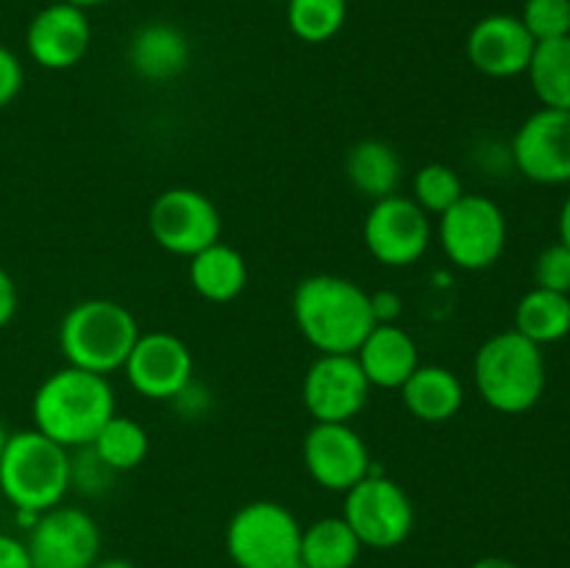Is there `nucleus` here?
Returning <instances> with one entry per match:
<instances>
[{
	"label": "nucleus",
	"instance_id": "c756f323",
	"mask_svg": "<svg viewBox=\"0 0 570 568\" xmlns=\"http://www.w3.org/2000/svg\"><path fill=\"white\" fill-rule=\"evenodd\" d=\"M76 454H70V488H76L78 493L98 496L104 493L111 484V471L104 460L92 451V445H81V449H72Z\"/></svg>",
	"mask_w": 570,
	"mask_h": 568
},
{
	"label": "nucleus",
	"instance_id": "bb28decb",
	"mask_svg": "<svg viewBox=\"0 0 570 568\" xmlns=\"http://www.w3.org/2000/svg\"><path fill=\"white\" fill-rule=\"evenodd\" d=\"M287 26L301 42L321 45L337 37L348 17V0H284Z\"/></svg>",
	"mask_w": 570,
	"mask_h": 568
},
{
	"label": "nucleus",
	"instance_id": "f3484780",
	"mask_svg": "<svg viewBox=\"0 0 570 568\" xmlns=\"http://www.w3.org/2000/svg\"><path fill=\"white\" fill-rule=\"evenodd\" d=\"M534 39L515 14H488L468 33V59L490 78H515L527 72Z\"/></svg>",
	"mask_w": 570,
	"mask_h": 568
},
{
	"label": "nucleus",
	"instance_id": "a878e982",
	"mask_svg": "<svg viewBox=\"0 0 570 568\" xmlns=\"http://www.w3.org/2000/svg\"><path fill=\"white\" fill-rule=\"evenodd\" d=\"M92 451L111 468L115 473L120 471H131L137 468L139 462L148 457L150 449V438L145 432L142 423H137L134 418L126 415H111L109 421L104 423L98 434H95Z\"/></svg>",
	"mask_w": 570,
	"mask_h": 568
},
{
	"label": "nucleus",
	"instance_id": "473e14b6",
	"mask_svg": "<svg viewBox=\"0 0 570 568\" xmlns=\"http://www.w3.org/2000/svg\"><path fill=\"white\" fill-rule=\"evenodd\" d=\"M0 568H33L26 540L0 532Z\"/></svg>",
	"mask_w": 570,
	"mask_h": 568
},
{
	"label": "nucleus",
	"instance_id": "f257e3e1",
	"mask_svg": "<svg viewBox=\"0 0 570 568\" xmlns=\"http://www.w3.org/2000/svg\"><path fill=\"white\" fill-rule=\"evenodd\" d=\"M293 317L301 337L321 354H356L376 326L371 293L334 273L301 278L293 293Z\"/></svg>",
	"mask_w": 570,
	"mask_h": 568
},
{
	"label": "nucleus",
	"instance_id": "cd10ccee",
	"mask_svg": "<svg viewBox=\"0 0 570 568\" xmlns=\"http://www.w3.org/2000/svg\"><path fill=\"white\" fill-rule=\"evenodd\" d=\"M462 195H465V187H462L460 173L449 165H440V161L423 165L412 182V200L426 215H443Z\"/></svg>",
	"mask_w": 570,
	"mask_h": 568
},
{
	"label": "nucleus",
	"instance_id": "dca6fc26",
	"mask_svg": "<svg viewBox=\"0 0 570 568\" xmlns=\"http://www.w3.org/2000/svg\"><path fill=\"white\" fill-rule=\"evenodd\" d=\"M92 42V26L87 11L56 0L33 14L26 31V48L31 61L45 70H70L87 56Z\"/></svg>",
	"mask_w": 570,
	"mask_h": 568
},
{
	"label": "nucleus",
	"instance_id": "20e7f679",
	"mask_svg": "<svg viewBox=\"0 0 570 568\" xmlns=\"http://www.w3.org/2000/svg\"><path fill=\"white\" fill-rule=\"evenodd\" d=\"M70 490V449L37 429L11 432L0 454V493L22 512H45Z\"/></svg>",
	"mask_w": 570,
	"mask_h": 568
},
{
	"label": "nucleus",
	"instance_id": "58836bf2",
	"mask_svg": "<svg viewBox=\"0 0 570 568\" xmlns=\"http://www.w3.org/2000/svg\"><path fill=\"white\" fill-rule=\"evenodd\" d=\"M65 3H72V6H78V9H92V6H104V3H109V0H65Z\"/></svg>",
	"mask_w": 570,
	"mask_h": 568
},
{
	"label": "nucleus",
	"instance_id": "2f4dec72",
	"mask_svg": "<svg viewBox=\"0 0 570 568\" xmlns=\"http://www.w3.org/2000/svg\"><path fill=\"white\" fill-rule=\"evenodd\" d=\"M22 81H26L22 61L17 59L14 50L0 45V109H6V106L20 95Z\"/></svg>",
	"mask_w": 570,
	"mask_h": 568
},
{
	"label": "nucleus",
	"instance_id": "2eb2a0df",
	"mask_svg": "<svg viewBox=\"0 0 570 568\" xmlns=\"http://www.w3.org/2000/svg\"><path fill=\"white\" fill-rule=\"evenodd\" d=\"M304 466L323 490L348 493L371 473V454L351 423H315L304 438Z\"/></svg>",
	"mask_w": 570,
	"mask_h": 568
},
{
	"label": "nucleus",
	"instance_id": "b1692460",
	"mask_svg": "<svg viewBox=\"0 0 570 568\" xmlns=\"http://www.w3.org/2000/svg\"><path fill=\"white\" fill-rule=\"evenodd\" d=\"M515 332L540 349L570 334V295L532 287L515 306Z\"/></svg>",
	"mask_w": 570,
	"mask_h": 568
},
{
	"label": "nucleus",
	"instance_id": "e433bc0d",
	"mask_svg": "<svg viewBox=\"0 0 570 568\" xmlns=\"http://www.w3.org/2000/svg\"><path fill=\"white\" fill-rule=\"evenodd\" d=\"M471 568H521V566L512 560H507V557H482V560L473 562Z\"/></svg>",
	"mask_w": 570,
	"mask_h": 568
},
{
	"label": "nucleus",
	"instance_id": "1a4fd4ad",
	"mask_svg": "<svg viewBox=\"0 0 570 568\" xmlns=\"http://www.w3.org/2000/svg\"><path fill=\"white\" fill-rule=\"evenodd\" d=\"M148 228L159 248L176 256H195L220 239L223 217L209 195L189 187H173L156 195L150 204Z\"/></svg>",
	"mask_w": 570,
	"mask_h": 568
},
{
	"label": "nucleus",
	"instance_id": "72a5a7b5",
	"mask_svg": "<svg viewBox=\"0 0 570 568\" xmlns=\"http://www.w3.org/2000/svg\"><path fill=\"white\" fill-rule=\"evenodd\" d=\"M371 306L376 323H395L401 315V295L395 290H376L371 293Z\"/></svg>",
	"mask_w": 570,
	"mask_h": 568
},
{
	"label": "nucleus",
	"instance_id": "39448f33",
	"mask_svg": "<svg viewBox=\"0 0 570 568\" xmlns=\"http://www.w3.org/2000/svg\"><path fill=\"white\" fill-rule=\"evenodd\" d=\"M137 337V317L128 306L109 298L78 301L59 323V349L67 365L100 376H109L126 365Z\"/></svg>",
	"mask_w": 570,
	"mask_h": 568
},
{
	"label": "nucleus",
	"instance_id": "9d476101",
	"mask_svg": "<svg viewBox=\"0 0 570 568\" xmlns=\"http://www.w3.org/2000/svg\"><path fill=\"white\" fill-rule=\"evenodd\" d=\"M362 239L373 259L382 265L410 267L432 243V221L415 200L395 193L373 200L362 226Z\"/></svg>",
	"mask_w": 570,
	"mask_h": 568
},
{
	"label": "nucleus",
	"instance_id": "7c9ffc66",
	"mask_svg": "<svg viewBox=\"0 0 570 568\" xmlns=\"http://www.w3.org/2000/svg\"><path fill=\"white\" fill-rule=\"evenodd\" d=\"M534 287L570 295V248L566 243H554L540 251L534 262Z\"/></svg>",
	"mask_w": 570,
	"mask_h": 568
},
{
	"label": "nucleus",
	"instance_id": "412c9836",
	"mask_svg": "<svg viewBox=\"0 0 570 568\" xmlns=\"http://www.w3.org/2000/svg\"><path fill=\"white\" fill-rule=\"evenodd\" d=\"M189 284L200 298L212 304H226L237 298L248 284V265L237 248L217 239L189 256Z\"/></svg>",
	"mask_w": 570,
	"mask_h": 568
},
{
	"label": "nucleus",
	"instance_id": "5701e85b",
	"mask_svg": "<svg viewBox=\"0 0 570 568\" xmlns=\"http://www.w3.org/2000/svg\"><path fill=\"white\" fill-rule=\"evenodd\" d=\"M362 543L343 516L317 518L301 532V562L306 568H354Z\"/></svg>",
	"mask_w": 570,
	"mask_h": 568
},
{
	"label": "nucleus",
	"instance_id": "4c0bfd02",
	"mask_svg": "<svg viewBox=\"0 0 570 568\" xmlns=\"http://www.w3.org/2000/svg\"><path fill=\"white\" fill-rule=\"evenodd\" d=\"M89 568H137V566L128 560H122V557H106V560H100L98 557V560H95Z\"/></svg>",
	"mask_w": 570,
	"mask_h": 568
},
{
	"label": "nucleus",
	"instance_id": "7ed1b4c3",
	"mask_svg": "<svg viewBox=\"0 0 570 568\" xmlns=\"http://www.w3.org/2000/svg\"><path fill=\"white\" fill-rule=\"evenodd\" d=\"M473 382L488 407L504 415H521L546 390L543 349L515 329L484 340L473 360Z\"/></svg>",
	"mask_w": 570,
	"mask_h": 568
},
{
	"label": "nucleus",
	"instance_id": "423d86ee",
	"mask_svg": "<svg viewBox=\"0 0 570 568\" xmlns=\"http://www.w3.org/2000/svg\"><path fill=\"white\" fill-rule=\"evenodd\" d=\"M304 527L278 501H250L226 527V551L237 568H289L301 560Z\"/></svg>",
	"mask_w": 570,
	"mask_h": 568
},
{
	"label": "nucleus",
	"instance_id": "0eeeda50",
	"mask_svg": "<svg viewBox=\"0 0 570 568\" xmlns=\"http://www.w3.org/2000/svg\"><path fill=\"white\" fill-rule=\"evenodd\" d=\"M440 245L462 271H488L507 248V217L488 195H462L440 215Z\"/></svg>",
	"mask_w": 570,
	"mask_h": 568
},
{
	"label": "nucleus",
	"instance_id": "c9c22d12",
	"mask_svg": "<svg viewBox=\"0 0 570 568\" xmlns=\"http://www.w3.org/2000/svg\"><path fill=\"white\" fill-rule=\"evenodd\" d=\"M560 243H566L570 248V195L560 209Z\"/></svg>",
	"mask_w": 570,
	"mask_h": 568
},
{
	"label": "nucleus",
	"instance_id": "6e6552de",
	"mask_svg": "<svg viewBox=\"0 0 570 568\" xmlns=\"http://www.w3.org/2000/svg\"><path fill=\"white\" fill-rule=\"evenodd\" d=\"M343 518L362 546L395 549L415 527V507L406 490L382 473H367L345 493Z\"/></svg>",
	"mask_w": 570,
	"mask_h": 568
},
{
	"label": "nucleus",
	"instance_id": "f8f14e48",
	"mask_svg": "<svg viewBox=\"0 0 570 568\" xmlns=\"http://www.w3.org/2000/svg\"><path fill=\"white\" fill-rule=\"evenodd\" d=\"M371 395L354 354H321L304 376V407L315 423H351Z\"/></svg>",
	"mask_w": 570,
	"mask_h": 568
},
{
	"label": "nucleus",
	"instance_id": "9b49d317",
	"mask_svg": "<svg viewBox=\"0 0 570 568\" xmlns=\"http://www.w3.org/2000/svg\"><path fill=\"white\" fill-rule=\"evenodd\" d=\"M33 568H89L100 557V529L81 507L56 505L28 529Z\"/></svg>",
	"mask_w": 570,
	"mask_h": 568
},
{
	"label": "nucleus",
	"instance_id": "aec40b11",
	"mask_svg": "<svg viewBox=\"0 0 570 568\" xmlns=\"http://www.w3.org/2000/svg\"><path fill=\"white\" fill-rule=\"evenodd\" d=\"M404 407L426 423L451 421L462 410L465 390L460 376L443 365H417L415 373L401 384Z\"/></svg>",
	"mask_w": 570,
	"mask_h": 568
},
{
	"label": "nucleus",
	"instance_id": "393cba45",
	"mask_svg": "<svg viewBox=\"0 0 570 568\" xmlns=\"http://www.w3.org/2000/svg\"><path fill=\"white\" fill-rule=\"evenodd\" d=\"M527 76L540 104L570 111V37L534 45Z\"/></svg>",
	"mask_w": 570,
	"mask_h": 568
},
{
	"label": "nucleus",
	"instance_id": "ddd939ff",
	"mask_svg": "<svg viewBox=\"0 0 570 568\" xmlns=\"http://www.w3.org/2000/svg\"><path fill=\"white\" fill-rule=\"evenodd\" d=\"M122 371L142 399L173 401L193 382V351L170 332H139Z\"/></svg>",
	"mask_w": 570,
	"mask_h": 568
},
{
	"label": "nucleus",
	"instance_id": "4be33fe9",
	"mask_svg": "<svg viewBox=\"0 0 570 568\" xmlns=\"http://www.w3.org/2000/svg\"><path fill=\"white\" fill-rule=\"evenodd\" d=\"M401 173H404V165H401L399 150L384 139H362L348 150V159H345V176L351 187L371 200L395 195Z\"/></svg>",
	"mask_w": 570,
	"mask_h": 568
},
{
	"label": "nucleus",
	"instance_id": "a19ab883",
	"mask_svg": "<svg viewBox=\"0 0 570 568\" xmlns=\"http://www.w3.org/2000/svg\"><path fill=\"white\" fill-rule=\"evenodd\" d=\"M289 568H306V566H304V562L298 560V562H295V566H289Z\"/></svg>",
	"mask_w": 570,
	"mask_h": 568
},
{
	"label": "nucleus",
	"instance_id": "f03ea898",
	"mask_svg": "<svg viewBox=\"0 0 570 568\" xmlns=\"http://www.w3.org/2000/svg\"><path fill=\"white\" fill-rule=\"evenodd\" d=\"M115 404L109 376L72 365L59 368L33 393V429L65 449H81L115 415Z\"/></svg>",
	"mask_w": 570,
	"mask_h": 568
},
{
	"label": "nucleus",
	"instance_id": "c85d7f7f",
	"mask_svg": "<svg viewBox=\"0 0 570 568\" xmlns=\"http://www.w3.org/2000/svg\"><path fill=\"white\" fill-rule=\"evenodd\" d=\"M521 22L534 42L570 37V0H527Z\"/></svg>",
	"mask_w": 570,
	"mask_h": 568
},
{
	"label": "nucleus",
	"instance_id": "f704fd0d",
	"mask_svg": "<svg viewBox=\"0 0 570 568\" xmlns=\"http://www.w3.org/2000/svg\"><path fill=\"white\" fill-rule=\"evenodd\" d=\"M17 304H20V295H17L14 278L0 265V329L9 326L11 317L17 315Z\"/></svg>",
	"mask_w": 570,
	"mask_h": 568
},
{
	"label": "nucleus",
	"instance_id": "a211bd4d",
	"mask_svg": "<svg viewBox=\"0 0 570 568\" xmlns=\"http://www.w3.org/2000/svg\"><path fill=\"white\" fill-rule=\"evenodd\" d=\"M354 356L371 388L382 390H401V384L421 365L417 343L399 323H376Z\"/></svg>",
	"mask_w": 570,
	"mask_h": 568
},
{
	"label": "nucleus",
	"instance_id": "4468645a",
	"mask_svg": "<svg viewBox=\"0 0 570 568\" xmlns=\"http://www.w3.org/2000/svg\"><path fill=\"white\" fill-rule=\"evenodd\" d=\"M518 170L534 184L570 182V111L538 109L521 123L512 139Z\"/></svg>",
	"mask_w": 570,
	"mask_h": 568
},
{
	"label": "nucleus",
	"instance_id": "ea45409f",
	"mask_svg": "<svg viewBox=\"0 0 570 568\" xmlns=\"http://www.w3.org/2000/svg\"><path fill=\"white\" fill-rule=\"evenodd\" d=\"M9 429H6V423L0 421V454H3V449H6V440H9Z\"/></svg>",
	"mask_w": 570,
	"mask_h": 568
},
{
	"label": "nucleus",
	"instance_id": "6ab92c4d",
	"mask_svg": "<svg viewBox=\"0 0 570 568\" xmlns=\"http://www.w3.org/2000/svg\"><path fill=\"white\" fill-rule=\"evenodd\" d=\"M128 65L145 81H170L189 65V39L173 22H148L128 42Z\"/></svg>",
	"mask_w": 570,
	"mask_h": 568
}]
</instances>
